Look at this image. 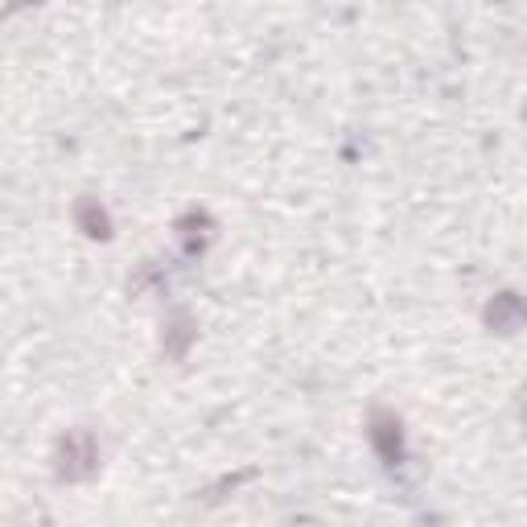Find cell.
<instances>
[{"label":"cell","mask_w":527,"mask_h":527,"mask_svg":"<svg viewBox=\"0 0 527 527\" xmlns=\"http://www.w3.org/2000/svg\"><path fill=\"white\" fill-rule=\"evenodd\" d=\"M83 223L91 226V235H108V219H103V210L95 214L91 207H83Z\"/></svg>","instance_id":"obj_1"}]
</instances>
